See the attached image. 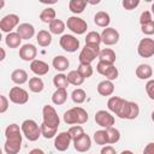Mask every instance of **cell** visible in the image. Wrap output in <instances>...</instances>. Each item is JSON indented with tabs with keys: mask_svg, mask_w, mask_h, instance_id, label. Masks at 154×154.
<instances>
[{
	"mask_svg": "<svg viewBox=\"0 0 154 154\" xmlns=\"http://www.w3.org/2000/svg\"><path fill=\"white\" fill-rule=\"evenodd\" d=\"M5 136L6 142L4 149L6 154H18L22 148V132L19 125L14 123L7 125V128L5 129Z\"/></svg>",
	"mask_w": 154,
	"mask_h": 154,
	"instance_id": "obj_1",
	"label": "cell"
},
{
	"mask_svg": "<svg viewBox=\"0 0 154 154\" xmlns=\"http://www.w3.org/2000/svg\"><path fill=\"white\" fill-rule=\"evenodd\" d=\"M88 120V112L82 107H73L64 113V122L69 125L84 124Z\"/></svg>",
	"mask_w": 154,
	"mask_h": 154,
	"instance_id": "obj_2",
	"label": "cell"
},
{
	"mask_svg": "<svg viewBox=\"0 0 154 154\" xmlns=\"http://www.w3.org/2000/svg\"><path fill=\"white\" fill-rule=\"evenodd\" d=\"M138 114H140L138 105L136 102L126 101V100L123 101L119 109L116 112V116L119 117L120 119H129V120H132V119L137 118Z\"/></svg>",
	"mask_w": 154,
	"mask_h": 154,
	"instance_id": "obj_3",
	"label": "cell"
},
{
	"mask_svg": "<svg viewBox=\"0 0 154 154\" xmlns=\"http://www.w3.org/2000/svg\"><path fill=\"white\" fill-rule=\"evenodd\" d=\"M20 130L23 132V135L26 137V140L29 141H37L38 137L41 136V131H40V126L37 125V123L32 119H25L22 123Z\"/></svg>",
	"mask_w": 154,
	"mask_h": 154,
	"instance_id": "obj_4",
	"label": "cell"
},
{
	"mask_svg": "<svg viewBox=\"0 0 154 154\" xmlns=\"http://www.w3.org/2000/svg\"><path fill=\"white\" fill-rule=\"evenodd\" d=\"M99 53H100V46H87L85 45L78 55L79 64H91L95 60V58L99 57Z\"/></svg>",
	"mask_w": 154,
	"mask_h": 154,
	"instance_id": "obj_5",
	"label": "cell"
},
{
	"mask_svg": "<svg viewBox=\"0 0 154 154\" xmlns=\"http://www.w3.org/2000/svg\"><path fill=\"white\" fill-rule=\"evenodd\" d=\"M42 117H43V124L58 129V126L60 124V119H59V116L53 106L45 105L42 108Z\"/></svg>",
	"mask_w": 154,
	"mask_h": 154,
	"instance_id": "obj_6",
	"label": "cell"
},
{
	"mask_svg": "<svg viewBox=\"0 0 154 154\" xmlns=\"http://www.w3.org/2000/svg\"><path fill=\"white\" fill-rule=\"evenodd\" d=\"M66 25H67V29H70L72 32L77 34V35H82L87 31L88 29V24L84 19L77 17V16H71L67 18V22H66Z\"/></svg>",
	"mask_w": 154,
	"mask_h": 154,
	"instance_id": "obj_7",
	"label": "cell"
},
{
	"mask_svg": "<svg viewBox=\"0 0 154 154\" xmlns=\"http://www.w3.org/2000/svg\"><path fill=\"white\" fill-rule=\"evenodd\" d=\"M137 53L142 58L153 57L154 55V40L150 37L142 38L137 46Z\"/></svg>",
	"mask_w": 154,
	"mask_h": 154,
	"instance_id": "obj_8",
	"label": "cell"
},
{
	"mask_svg": "<svg viewBox=\"0 0 154 154\" xmlns=\"http://www.w3.org/2000/svg\"><path fill=\"white\" fill-rule=\"evenodd\" d=\"M59 43L60 47L69 53H73L79 48V40L73 35H69V34L63 35L59 40Z\"/></svg>",
	"mask_w": 154,
	"mask_h": 154,
	"instance_id": "obj_9",
	"label": "cell"
},
{
	"mask_svg": "<svg viewBox=\"0 0 154 154\" xmlns=\"http://www.w3.org/2000/svg\"><path fill=\"white\" fill-rule=\"evenodd\" d=\"M10 101L16 105H24L29 101V94L20 87H13L10 89Z\"/></svg>",
	"mask_w": 154,
	"mask_h": 154,
	"instance_id": "obj_10",
	"label": "cell"
},
{
	"mask_svg": "<svg viewBox=\"0 0 154 154\" xmlns=\"http://www.w3.org/2000/svg\"><path fill=\"white\" fill-rule=\"evenodd\" d=\"M95 122L101 128H105V129H108V128H112V125H114V117L107 112V111H103V109H100L95 113Z\"/></svg>",
	"mask_w": 154,
	"mask_h": 154,
	"instance_id": "obj_11",
	"label": "cell"
},
{
	"mask_svg": "<svg viewBox=\"0 0 154 154\" xmlns=\"http://www.w3.org/2000/svg\"><path fill=\"white\" fill-rule=\"evenodd\" d=\"M19 24V17L14 13L6 14L1 20H0V30L4 32H12V30Z\"/></svg>",
	"mask_w": 154,
	"mask_h": 154,
	"instance_id": "obj_12",
	"label": "cell"
},
{
	"mask_svg": "<svg viewBox=\"0 0 154 154\" xmlns=\"http://www.w3.org/2000/svg\"><path fill=\"white\" fill-rule=\"evenodd\" d=\"M96 70L100 75L105 76L108 81L117 79V77H118V69L114 65H109V64H105V63L99 61L96 65Z\"/></svg>",
	"mask_w": 154,
	"mask_h": 154,
	"instance_id": "obj_13",
	"label": "cell"
},
{
	"mask_svg": "<svg viewBox=\"0 0 154 154\" xmlns=\"http://www.w3.org/2000/svg\"><path fill=\"white\" fill-rule=\"evenodd\" d=\"M101 36V42L106 46H113L119 41V32L114 28H106L103 29Z\"/></svg>",
	"mask_w": 154,
	"mask_h": 154,
	"instance_id": "obj_14",
	"label": "cell"
},
{
	"mask_svg": "<svg viewBox=\"0 0 154 154\" xmlns=\"http://www.w3.org/2000/svg\"><path fill=\"white\" fill-rule=\"evenodd\" d=\"M71 137L69 135L67 131H63L60 134H58L55 136V140H54V148L59 152H65L69 147H70V143H71Z\"/></svg>",
	"mask_w": 154,
	"mask_h": 154,
	"instance_id": "obj_15",
	"label": "cell"
},
{
	"mask_svg": "<svg viewBox=\"0 0 154 154\" xmlns=\"http://www.w3.org/2000/svg\"><path fill=\"white\" fill-rule=\"evenodd\" d=\"M36 54H37V48L31 45V43H26V45H23L19 49V58L24 61H32L35 60L36 58Z\"/></svg>",
	"mask_w": 154,
	"mask_h": 154,
	"instance_id": "obj_16",
	"label": "cell"
},
{
	"mask_svg": "<svg viewBox=\"0 0 154 154\" xmlns=\"http://www.w3.org/2000/svg\"><path fill=\"white\" fill-rule=\"evenodd\" d=\"M73 147L79 153L88 152L90 149V147H91V140L87 134H83L81 137H78L77 140L73 141Z\"/></svg>",
	"mask_w": 154,
	"mask_h": 154,
	"instance_id": "obj_17",
	"label": "cell"
},
{
	"mask_svg": "<svg viewBox=\"0 0 154 154\" xmlns=\"http://www.w3.org/2000/svg\"><path fill=\"white\" fill-rule=\"evenodd\" d=\"M30 70L36 75V76H45L49 72V66L47 63L42 61V60H32L30 63Z\"/></svg>",
	"mask_w": 154,
	"mask_h": 154,
	"instance_id": "obj_18",
	"label": "cell"
},
{
	"mask_svg": "<svg viewBox=\"0 0 154 154\" xmlns=\"http://www.w3.org/2000/svg\"><path fill=\"white\" fill-rule=\"evenodd\" d=\"M17 34L20 36L22 40H29L35 34V28L32 24L29 23H22L17 28Z\"/></svg>",
	"mask_w": 154,
	"mask_h": 154,
	"instance_id": "obj_19",
	"label": "cell"
},
{
	"mask_svg": "<svg viewBox=\"0 0 154 154\" xmlns=\"http://www.w3.org/2000/svg\"><path fill=\"white\" fill-rule=\"evenodd\" d=\"M113 91H114V84L112 81L105 79L97 84V93L102 96H109L113 94Z\"/></svg>",
	"mask_w": 154,
	"mask_h": 154,
	"instance_id": "obj_20",
	"label": "cell"
},
{
	"mask_svg": "<svg viewBox=\"0 0 154 154\" xmlns=\"http://www.w3.org/2000/svg\"><path fill=\"white\" fill-rule=\"evenodd\" d=\"M97 58H99V61H101V63L113 65L114 61H116V53L111 48H105V49L100 51Z\"/></svg>",
	"mask_w": 154,
	"mask_h": 154,
	"instance_id": "obj_21",
	"label": "cell"
},
{
	"mask_svg": "<svg viewBox=\"0 0 154 154\" xmlns=\"http://www.w3.org/2000/svg\"><path fill=\"white\" fill-rule=\"evenodd\" d=\"M136 76L140 79H150L153 76V69L148 64H141L136 69Z\"/></svg>",
	"mask_w": 154,
	"mask_h": 154,
	"instance_id": "obj_22",
	"label": "cell"
},
{
	"mask_svg": "<svg viewBox=\"0 0 154 154\" xmlns=\"http://www.w3.org/2000/svg\"><path fill=\"white\" fill-rule=\"evenodd\" d=\"M111 22V18H109V14L105 11H99L96 12V14L94 16V23L97 25V26H101V28H108V24Z\"/></svg>",
	"mask_w": 154,
	"mask_h": 154,
	"instance_id": "obj_23",
	"label": "cell"
},
{
	"mask_svg": "<svg viewBox=\"0 0 154 154\" xmlns=\"http://www.w3.org/2000/svg\"><path fill=\"white\" fill-rule=\"evenodd\" d=\"M52 64H53V67H54L57 71L63 72V71L67 70V67H69V65H70V61H69V59H67L66 57H64V55H57V57L53 59Z\"/></svg>",
	"mask_w": 154,
	"mask_h": 154,
	"instance_id": "obj_24",
	"label": "cell"
},
{
	"mask_svg": "<svg viewBox=\"0 0 154 154\" xmlns=\"http://www.w3.org/2000/svg\"><path fill=\"white\" fill-rule=\"evenodd\" d=\"M11 81L16 84H24L28 81V73L23 69H16L11 73Z\"/></svg>",
	"mask_w": 154,
	"mask_h": 154,
	"instance_id": "obj_25",
	"label": "cell"
},
{
	"mask_svg": "<svg viewBox=\"0 0 154 154\" xmlns=\"http://www.w3.org/2000/svg\"><path fill=\"white\" fill-rule=\"evenodd\" d=\"M36 41L41 47H48L52 43V35L47 30H40L36 35Z\"/></svg>",
	"mask_w": 154,
	"mask_h": 154,
	"instance_id": "obj_26",
	"label": "cell"
},
{
	"mask_svg": "<svg viewBox=\"0 0 154 154\" xmlns=\"http://www.w3.org/2000/svg\"><path fill=\"white\" fill-rule=\"evenodd\" d=\"M66 100H67V91H66V89H57L53 93V95H52V102L54 105H58V106L64 105Z\"/></svg>",
	"mask_w": 154,
	"mask_h": 154,
	"instance_id": "obj_27",
	"label": "cell"
},
{
	"mask_svg": "<svg viewBox=\"0 0 154 154\" xmlns=\"http://www.w3.org/2000/svg\"><path fill=\"white\" fill-rule=\"evenodd\" d=\"M5 42H6V46L7 47H10V48H17L22 43V38H20V36L17 32H8L6 35Z\"/></svg>",
	"mask_w": 154,
	"mask_h": 154,
	"instance_id": "obj_28",
	"label": "cell"
},
{
	"mask_svg": "<svg viewBox=\"0 0 154 154\" xmlns=\"http://www.w3.org/2000/svg\"><path fill=\"white\" fill-rule=\"evenodd\" d=\"M87 4H88V1H84V0H71L69 2V8L72 13L78 14L84 11Z\"/></svg>",
	"mask_w": 154,
	"mask_h": 154,
	"instance_id": "obj_29",
	"label": "cell"
},
{
	"mask_svg": "<svg viewBox=\"0 0 154 154\" xmlns=\"http://www.w3.org/2000/svg\"><path fill=\"white\" fill-rule=\"evenodd\" d=\"M65 30V23L61 19H54L53 22L49 23V31L54 35H60Z\"/></svg>",
	"mask_w": 154,
	"mask_h": 154,
	"instance_id": "obj_30",
	"label": "cell"
},
{
	"mask_svg": "<svg viewBox=\"0 0 154 154\" xmlns=\"http://www.w3.org/2000/svg\"><path fill=\"white\" fill-rule=\"evenodd\" d=\"M66 77H67L69 84H72V85H77V87H78V85L83 84V82H84V78L78 73L77 70L70 71V72L66 75Z\"/></svg>",
	"mask_w": 154,
	"mask_h": 154,
	"instance_id": "obj_31",
	"label": "cell"
},
{
	"mask_svg": "<svg viewBox=\"0 0 154 154\" xmlns=\"http://www.w3.org/2000/svg\"><path fill=\"white\" fill-rule=\"evenodd\" d=\"M43 88H45V84L40 77H32L29 79V89L32 93H41Z\"/></svg>",
	"mask_w": 154,
	"mask_h": 154,
	"instance_id": "obj_32",
	"label": "cell"
},
{
	"mask_svg": "<svg viewBox=\"0 0 154 154\" xmlns=\"http://www.w3.org/2000/svg\"><path fill=\"white\" fill-rule=\"evenodd\" d=\"M101 36L97 31H89L85 36V45L87 46H100Z\"/></svg>",
	"mask_w": 154,
	"mask_h": 154,
	"instance_id": "obj_33",
	"label": "cell"
},
{
	"mask_svg": "<svg viewBox=\"0 0 154 154\" xmlns=\"http://www.w3.org/2000/svg\"><path fill=\"white\" fill-rule=\"evenodd\" d=\"M40 19L43 22V23H51L55 19V10L52 8V7H47L45 8L41 13H40Z\"/></svg>",
	"mask_w": 154,
	"mask_h": 154,
	"instance_id": "obj_34",
	"label": "cell"
},
{
	"mask_svg": "<svg viewBox=\"0 0 154 154\" xmlns=\"http://www.w3.org/2000/svg\"><path fill=\"white\" fill-rule=\"evenodd\" d=\"M53 83H54V85L57 87V89H66L67 85H69L67 77H66V75H64V73H58V75H55L54 78H53Z\"/></svg>",
	"mask_w": 154,
	"mask_h": 154,
	"instance_id": "obj_35",
	"label": "cell"
},
{
	"mask_svg": "<svg viewBox=\"0 0 154 154\" xmlns=\"http://www.w3.org/2000/svg\"><path fill=\"white\" fill-rule=\"evenodd\" d=\"M106 134H107V142L108 144H113V143H117L120 138V132L118 129L116 128H108L106 129Z\"/></svg>",
	"mask_w": 154,
	"mask_h": 154,
	"instance_id": "obj_36",
	"label": "cell"
},
{
	"mask_svg": "<svg viewBox=\"0 0 154 154\" xmlns=\"http://www.w3.org/2000/svg\"><path fill=\"white\" fill-rule=\"evenodd\" d=\"M71 99H72V101L75 103H83L85 101V99H87V94H85V91L83 89L77 88L71 93Z\"/></svg>",
	"mask_w": 154,
	"mask_h": 154,
	"instance_id": "obj_37",
	"label": "cell"
},
{
	"mask_svg": "<svg viewBox=\"0 0 154 154\" xmlns=\"http://www.w3.org/2000/svg\"><path fill=\"white\" fill-rule=\"evenodd\" d=\"M123 101H124V99H122V97H119V96H112V97H109L108 101H107V107H108V109H109L111 112L116 113V112L118 111V108L120 107V105H122Z\"/></svg>",
	"mask_w": 154,
	"mask_h": 154,
	"instance_id": "obj_38",
	"label": "cell"
},
{
	"mask_svg": "<svg viewBox=\"0 0 154 154\" xmlns=\"http://www.w3.org/2000/svg\"><path fill=\"white\" fill-rule=\"evenodd\" d=\"M40 131H41V135L45 137V138H53L57 134V128H52V126H48L46 124H41L40 126Z\"/></svg>",
	"mask_w": 154,
	"mask_h": 154,
	"instance_id": "obj_39",
	"label": "cell"
},
{
	"mask_svg": "<svg viewBox=\"0 0 154 154\" xmlns=\"http://www.w3.org/2000/svg\"><path fill=\"white\" fill-rule=\"evenodd\" d=\"M77 71L78 73L85 79V78H89L91 75H93V67L90 64H79L78 67H77Z\"/></svg>",
	"mask_w": 154,
	"mask_h": 154,
	"instance_id": "obj_40",
	"label": "cell"
},
{
	"mask_svg": "<svg viewBox=\"0 0 154 154\" xmlns=\"http://www.w3.org/2000/svg\"><path fill=\"white\" fill-rule=\"evenodd\" d=\"M94 141L99 146H106V144H108L106 130H97V131H95V134H94Z\"/></svg>",
	"mask_w": 154,
	"mask_h": 154,
	"instance_id": "obj_41",
	"label": "cell"
},
{
	"mask_svg": "<svg viewBox=\"0 0 154 154\" xmlns=\"http://www.w3.org/2000/svg\"><path fill=\"white\" fill-rule=\"evenodd\" d=\"M67 132H69V135H70V137H71L72 141L77 140V138L81 137L83 134H85L84 130H83V128H82L81 125H73V126H71Z\"/></svg>",
	"mask_w": 154,
	"mask_h": 154,
	"instance_id": "obj_42",
	"label": "cell"
},
{
	"mask_svg": "<svg viewBox=\"0 0 154 154\" xmlns=\"http://www.w3.org/2000/svg\"><path fill=\"white\" fill-rule=\"evenodd\" d=\"M122 5L125 10L131 11V10H135L140 5V0H123Z\"/></svg>",
	"mask_w": 154,
	"mask_h": 154,
	"instance_id": "obj_43",
	"label": "cell"
},
{
	"mask_svg": "<svg viewBox=\"0 0 154 154\" xmlns=\"http://www.w3.org/2000/svg\"><path fill=\"white\" fill-rule=\"evenodd\" d=\"M141 29H142V32L146 34V35H153L154 34V20L147 23V24H143L141 25Z\"/></svg>",
	"mask_w": 154,
	"mask_h": 154,
	"instance_id": "obj_44",
	"label": "cell"
},
{
	"mask_svg": "<svg viewBox=\"0 0 154 154\" xmlns=\"http://www.w3.org/2000/svg\"><path fill=\"white\" fill-rule=\"evenodd\" d=\"M153 18H152V13L149 11H143L140 16V24L143 25V24H147L149 22H152Z\"/></svg>",
	"mask_w": 154,
	"mask_h": 154,
	"instance_id": "obj_45",
	"label": "cell"
},
{
	"mask_svg": "<svg viewBox=\"0 0 154 154\" xmlns=\"http://www.w3.org/2000/svg\"><path fill=\"white\" fill-rule=\"evenodd\" d=\"M146 91H147L149 99L154 100V81L153 79H149L148 83L146 84Z\"/></svg>",
	"mask_w": 154,
	"mask_h": 154,
	"instance_id": "obj_46",
	"label": "cell"
},
{
	"mask_svg": "<svg viewBox=\"0 0 154 154\" xmlns=\"http://www.w3.org/2000/svg\"><path fill=\"white\" fill-rule=\"evenodd\" d=\"M8 109V99L4 95H0V113H5Z\"/></svg>",
	"mask_w": 154,
	"mask_h": 154,
	"instance_id": "obj_47",
	"label": "cell"
},
{
	"mask_svg": "<svg viewBox=\"0 0 154 154\" xmlns=\"http://www.w3.org/2000/svg\"><path fill=\"white\" fill-rule=\"evenodd\" d=\"M100 154H117V153H116V149L112 146H103L101 148Z\"/></svg>",
	"mask_w": 154,
	"mask_h": 154,
	"instance_id": "obj_48",
	"label": "cell"
},
{
	"mask_svg": "<svg viewBox=\"0 0 154 154\" xmlns=\"http://www.w3.org/2000/svg\"><path fill=\"white\" fill-rule=\"evenodd\" d=\"M143 154H154V143H153V142H149V143L144 147Z\"/></svg>",
	"mask_w": 154,
	"mask_h": 154,
	"instance_id": "obj_49",
	"label": "cell"
},
{
	"mask_svg": "<svg viewBox=\"0 0 154 154\" xmlns=\"http://www.w3.org/2000/svg\"><path fill=\"white\" fill-rule=\"evenodd\" d=\"M29 154H46V153L41 148H34V149H31L29 152Z\"/></svg>",
	"mask_w": 154,
	"mask_h": 154,
	"instance_id": "obj_50",
	"label": "cell"
},
{
	"mask_svg": "<svg viewBox=\"0 0 154 154\" xmlns=\"http://www.w3.org/2000/svg\"><path fill=\"white\" fill-rule=\"evenodd\" d=\"M5 58H6V52H5V49H4V48H1V47H0V61H2Z\"/></svg>",
	"mask_w": 154,
	"mask_h": 154,
	"instance_id": "obj_51",
	"label": "cell"
},
{
	"mask_svg": "<svg viewBox=\"0 0 154 154\" xmlns=\"http://www.w3.org/2000/svg\"><path fill=\"white\" fill-rule=\"evenodd\" d=\"M120 154H134V153H132L131 150H129V149H126V150H123V152H122Z\"/></svg>",
	"mask_w": 154,
	"mask_h": 154,
	"instance_id": "obj_52",
	"label": "cell"
},
{
	"mask_svg": "<svg viewBox=\"0 0 154 154\" xmlns=\"http://www.w3.org/2000/svg\"><path fill=\"white\" fill-rule=\"evenodd\" d=\"M4 6H5V1H4V0H0V10H1Z\"/></svg>",
	"mask_w": 154,
	"mask_h": 154,
	"instance_id": "obj_53",
	"label": "cell"
},
{
	"mask_svg": "<svg viewBox=\"0 0 154 154\" xmlns=\"http://www.w3.org/2000/svg\"><path fill=\"white\" fill-rule=\"evenodd\" d=\"M1 38H2V36H1V32H0V42H1Z\"/></svg>",
	"mask_w": 154,
	"mask_h": 154,
	"instance_id": "obj_54",
	"label": "cell"
},
{
	"mask_svg": "<svg viewBox=\"0 0 154 154\" xmlns=\"http://www.w3.org/2000/svg\"><path fill=\"white\" fill-rule=\"evenodd\" d=\"M0 154H2V150H1V148H0Z\"/></svg>",
	"mask_w": 154,
	"mask_h": 154,
	"instance_id": "obj_55",
	"label": "cell"
}]
</instances>
